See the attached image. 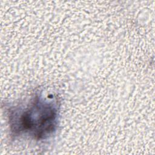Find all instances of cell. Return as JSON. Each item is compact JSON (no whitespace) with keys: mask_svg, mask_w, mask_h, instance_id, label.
I'll return each mask as SVG.
<instances>
[{"mask_svg":"<svg viewBox=\"0 0 155 155\" xmlns=\"http://www.w3.org/2000/svg\"><path fill=\"white\" fill-rule=\"evenodd\" d=\"M10 121L12 131L28 133L35 139H44L56 125L57 108L51 103L36 97L27 108L12 111Z\"/></svg>","mask_w":155,"mask_h":155,"instance_id":"cell-1","label":"cell"}]
</instances>
